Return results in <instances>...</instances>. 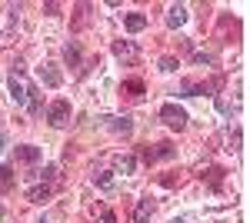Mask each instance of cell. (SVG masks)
<instances>
[{
  "label": "cell",
  "instance_id": "9c48e42d",
  "mask_svg": "<svg viewBox=\"0 0 250 223\" xmlns=\"http://www.w3.org/2000/svg\"><path fill=\"white\" fill-rule=\"evenodd\" d=\"M40 180H47L43 186H50V190L60 186V167H54V163H50V167H43V170H40Z\"/></svg>",
  "mask_w": 250,
  "mask_h": 223
},
{
  "label": "cell",
  "instance_id": "9a60e30c",
  "mask_svg": "<svg viewBox=\"0 0 250 223\" xmlns=\"http://www.w3.org/2000/svg\"><path fill=\"white\" fill-rule=\"evenodd\" d=\"M124 90L130 93V97H140L144 93V80H137V77L134 80H124Z\"/></svg>",
  "mask_w": 250,
  "mask_h": 223
},
{
  "label": "cell",
  "instance_id": "ac0fdd59",
  "mask_svg": "<svg viewBox=\"0 0 250 223\" xmlns=\"http://www.w3.org/2000/svg\"><path fill=\"white\" fill-rule=\"evenodd\" d=\"M94 183H100L104 190H110V186H114V177H110L107 170H100V173H94Z\"/></svg>",
  "mask_w": 250,
  "mask_h": 223
},
{
  "label": "cell",
  "instance_id": "30bf717a",
  "mask_svg": "<svg viewBox=\"0 0 250 223\" xmlns=\"http://www.w3.org/2000/svg\"><path fill=\"white\" fill-rule=\"evenodd\" d=\"M150 217H154V203L150 200H140L137 203V213H134V223H147Z\"/></svg>",
  "mask_w": 250,
  "mask_h": 223
},
{
  "label": "cell",
  "instance_id": "ffe728a7",
  "mask_svg": "<svg viewBox=\"0 0 250 223\" xmlns=\"http://www.w3.org/2000/svg\"><path fill=\"white\" fill-rule=\"evenodd\" d=\"M100 223H117L114 210H100Z\"/></svg>",
  "mask_w": 250,
  "mask_h": 223
},
{
  "label": "cell",
  "instance_id": "d6986e66",
  "mask_svg": "<svg viewBox=\"0 0 250 223\" xmlns=\"http://www.w3.org/2000/svg\"><path fill=\"white\" fill-rule=\"evenodd\" d=\"M177 67H180V63H177L173 57H164V60H160V70H164V74H170V70H177Z\"/></svg>",
  "mask_w": 250,
  "mask_h": 223
},
{
  "label": "cell",
  "instance_id": "603a6c76",
  "mask_svg": "<svg viewBox=\"0 0 250 223\" xmlns=\"http://www.w3.org/2000/svg\"><path fill=\"white\" fill-rule=\"evenodd\" d=\"M170 223H187V220H170Z\"/></svg>",
  "mask_w": 250,
  "mask_h": 223
},
{
  "label": "cell",
  "instance_id": "3957f363",
  "mask_svg": "<svg viewBox=\"0 0 250 223\" xmlns=\"http://www.w3.org/2000/svg\"><path fill=\"white\" fill-rule=\"evenodd\" d=\"M47 120H50V127H67L70 123V103L67 100H54L50 110H47Z\"/></svg>",
  "mask_w": 250,
  "mask_h": 223
},
{
  "label": "cell",
  "instance_id": "7402d4cb",
  "mask_svg": "<svg viewBox=\"0 0 250 223\" xmlns=\"http://www.w3.org/2000/svg\"><path fill=\"white\" fill-rule=\"evenodd\" d=\"M217 110H220V113H230V103H227L224 97H217Z\"/></svg>",
  "mask_w": 250,
  "mask_h": 223
},
{
  "label": "cell",
  "instance_id": "52a82bcc",
  "mask_svg": "<svg viewBox=\"0 0 250 223\" xmlns=\"http://www.w3.org/2000/svg\"><path fill=\"white\" fill-rule=\"evenodd\" d=\"M200 180H207V186L220 190V186H224V170H220V167H207L204 173H200Z\"/></svg>",
  "mask_w": 250,
  "mask_h": 223
},
{
  "label": "cell",
  "instance_id": "44dd1931",
  "mask_svg": "<svg viewBox=\"0 0 250 223\" xmlns=\"http://www.w3.org/2000/svg\"><path fill=\"white\" fill-rule=\"evenodd\" d=\"M193 63H204L207 67V63H213V57L210 54H193Z\"/></svg>",
  "mask_w": 250,
  "mask_h": 223
},
{
  "label": "cell",
  "instance_id": "5b68a950",
  "mask_svg": "<svg viewBox=\"0 0 250 223\" xmlns=\"http://www.w3.org/2000/svg\"><path fill=\"white\" fill-rule=\"evenodd\" d=\"M184 23H187V7H184V3H173L170 10H167V27L177 30V27H184Z\"/></svg>",
  "mask_w": 250,
  "mask_h": 223
},
{
  "label": "cell",
  "instance_id": "5bb4252c",
  "mask_svg": "<svg viewBox=\"0 0 250 223\" xmlns=\"http://www.w3.org/2000/svg\"><path fill=\"white\" fill-rule=\"evenodd\" d=\"M17 160L20 163H34V160H40V150L37 147H17Z\"/></svg>",
  "mask_w": 250,
  "mask_h": 223
},
{
  "label": "cell",
  "instance_id": "ba28073f",
  "mask_svg": "<svg viewBox=\"0 0 250 223\" xmlns=\"http://www.w3.org/2000/svg\"><path fill=\"white\" fill-rule=\"evenodd\" d=\"M114 167H117V173H134V167H137V160L130 157V153H120V157H114Z\"/></svg>",
  "mask_w": 250,
  "mask_h": 223
},
{
  "label": "cell",
  "instance_id": "8fae6325",
  "mask_svg": "<svg viewBox=\"0 0 250 223\" xmlns=\"http://www.w3.org/2000/svg\"><path fill=\"white\" fill-rule=\"evenodd\" d=\"M27 200L30 203H47L50 200V186H30L27 190Z\"/></svg>",
  "mask_w": 250,
  "mask_h": 223
},
{
  "label": "cell",
  "instance_id": "e0dca14e",
  "mask_svg": "<svg viewBox=\"0 0 250 223\" xmlns=\"http://www.w3.org/2000/svg\"><path fill=\"white\" fill-rule=\"evenodd\" d=\"M63 57H67V63H70V67H77V63H80V47H77V43H70V47L63 50Z\"/></svg>",
  "mask_w": 250,
  "mask_h": 223
},
{
  "label": "cell",
  "instance_id": "6da1fadb",
  "mask_svg": "<svg viewBox=\"0 0 250 223\" xmlns=\"http://www.w3.org/2000/svg\"><path fill=\"white\" fill-rule=\"evenodd\" d=\"M160 120H164L170 130L180 133L184 127H187V110H184V107H177V103H164V107H160Z\"/></svg>",
  "mask_w": 250,
  "mask_h": 223
},
{
  "label": "cell",
  "instance_id": "8992f818",
  "mask_svg": "<svg viewBox=\"0 0 250 223\" xmlns=\"http://www.w3.org/2000/svg\"><path fill=\"white\" fill-rule=\"evenodd\" d=\"M40 80H43L47 87H60L63 77H60V70L54 67V63H43V67H40Z\"/></svg>",
  "mask_w": 250,
  "mask_h": 223
},
{
  "label": "cell",
  "instance_id": "7a4b0ae2",
  "mask_svg": "<svg viewBox=\"0 0 250 223\" xmlns=\"http://www.w3.org/2000/svg\"><path fill=\"white\" fill-rule=\"evenodd\" d=\"M30 90H34V87L27 83V77L20 74V70L10 77V97L17 100V107H27V100H30Z\"/></svg>",
  "mask_w": 250,
  "mask_h": 223
},
{
  "label": "cell",
  "instance_id": "2e32d148",
  "mask_svg": "<svg viewBox=\"0 0 250 223\" xmlns=\"http://www.w3.org/2000/svg\"><path fill=\"white\" fill-rule=\"evenodd\" d=\"M10 186H14V170L0 167V190H10Z\"/></svg>",
  "mask_w": 250,
  "mask_h": 223
},
{
  "label": "cell",
  "instance_id": "277c9868",
  "mask_svg": "<svg viewBox=\"0 0 250 223\" xmlns=\"http://www.w3.org/2000/svg\"><path fill=\"white\" fill-rule=\"evenodd\" d=\"M114 57H117V60H124V63H137L140 50H137L130 40H114Z\"/></svg>",
  "mask_w": 250,
  "mask_h": 223
},
{
  "label": "cell",
  "instance_id": "7c38bea8",
  "mask_svg": "<svg viewBox=\"0 0 250 223\" xmlns=\"http://www.w3.org/2000/svg\"><path fill=\"white\" fill-rule=\"evenodd\" d=\"M124 27H127L130 34H137V30H144V27H147V17H144V14H127Z\"/></svg>",
  "mask_w": 250,
  "mask_h": 223
},
{
  "label": "cell",
  "instance_id": "4fadbf2b",
  "mask_svg": "<svg viewBox=\"0 0 250 223\" xmlns=\"http://www.w3.org/2000/svg\"><path fill=\"white\" fill-rule=\"evenodd\" d=\"M110 130L114 133H130L134 123H130V117H110Z\"/></svg>",
  "mask_w": 250,
  "mask_h": 223
}]
</instances>
